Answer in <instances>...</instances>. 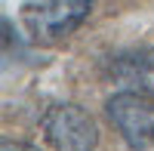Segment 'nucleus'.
<instances>
[{
    "instance_id": "2",
    "label": "nucleus",
    "mask_w": 154,
    "mask_h": 151,
    "mask_svg": "<svg viewBox=\"0 0 154 151\" xmlns=\"http://www.w3.org/2000/svg\"><path fill=\"white\" fill-rule=\"evenodd\" d=\"M40 130L56 151H96L99 123L86 108L74 102H56L43 111Z\"/></svg>"
},
{
    "instance_id": "1",
    "label": "nucleus",
    "mask_w": 154,
    "mask_h": 151,
    "mask_svg": "<svg viewBox=\"0 0 154 151\" xmlns=\"http://www.w3.org/2000/svg\"><path fill=\"white\" fill-rule=\"evenodd\" d=\"M96 0H22V25L37 46L62 43L89 19Z\"/></svg>"
},
{
    "instance_id": "5",
    "label": "nucleus",
    "mask_w": 154,
    "mask_h": 151,
    "mask_svg": "<svg viewBox=\"0 0 154 151\" xmlns=\"http://www.w3.org/2000/svg\"><path fill=\"white\" fill-rule=\"evenodd\" d=\"M28 40L9 19H0V71H9L28 59Z\"/></svg>"
},
{
    "instance_id": "3",
    "label": "nucleus",
    "mask_w": 154,
    "mask_h": 151,
    "mask_svg": "<svg viewBox=\"0 0 154 151\" xmlns=\"http://www.w3.org/2000/svg\"><path fill=\"white\" fill-rule=\"evenodd\" d=\"M105 117L130 151L154 148V99L139 93H114L105 102Z\"/></svg>"
},
{
    "instance_id": "4",
    "label": "nucleus",
    "mask_w": 154,
    "mask_h": 151,
    "mask_svg": "<svg viewBox=\"0 0 154 151\" xmlns=\"http://www.w3.org/2000/svg\"><path fill=\"white\" fill-rule=\"evenodd\" d=\"M102 77L117 93H139L154 99V43L120 46L102 59Z\"/></svg>"
},
{
    "instance_id": "6",
    "label": "nucleus",
    "mask_w": 154,
    "mask_h": 151,
    "mask_svg": "<svg viewBox=\"0 0 154 151\" xmlns=\"http://www.w3.org/2000/svg\"><path fill=\"white\" fill-rule=\"evenodd\" d=\"M0 151H43L40 145L25 142V139H9V136H0Z\"/></svg>"
}]
</instances>
